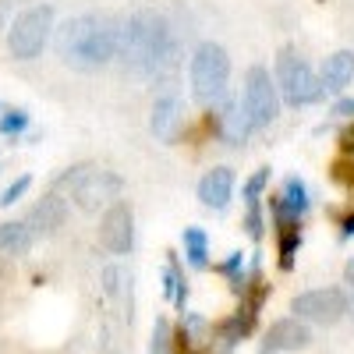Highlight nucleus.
I'll return each instance as SVG.
<instances>
[{
    "label": "nucleus",
    "instance_id": "nucleus-1",
    "mask_svg": "<svg viewBox=\"0 0 354 354\" xmlns=\"http://www.w3.org/2000/svg\"><path fill=\"white\" fill-rule=\"evenodd\" d=\"M117 61L138 78H163L177 64V36H174L170 21L153 8L131 11L121 21Z\"/></svg>",
    "mask_w": 354,
    "mask_h": 354
},
{
    "label": "nucleus",
    "instance_id": "nucleus-2",
    "mask_svg": "<svg viewBox=\"0 0 354 354\" xmlns=\"http://www.w3.org/2000/svg\"><path fill=\"white\" fill-rule=\"evenodd\" d=\"M57 53L61 61L75 71H103L106 64L117 61V43H121V21H113L106 15L85 11L68 18L64 25H57Z\"/></svg>",
    "mask_w": 354,
    "mask_h": 354
},
{
    "label": "nucleus",
    "instance_id": "nucleus-3",
    "mask_svg": "<svg viewBox=\"0 0 354 354\" xmlns=\"http://www.w3.org/2000/svg\"><path fill=\"white\" fill-rule=\"evenodd\" d=\"M188 82H192L195 103L220 106L227 100V85H230V53L213 39L198 43L188 61Z\"/></svg>",
    "mask_w": 354,
    "mask_h": 354
},
{
    "label": "nucleus",
    "instance_id": "nucleus-4",
    "mask_svg": "<svg viewBox=\"0 0 354 354\" xmlns=\"http://www.w3.org/2000/svg\"><path fill=\"white\" fill-rule=\"evenodd\" d=\"M57 11L53 4H32L21 15L11 18L8 25V50L15 61H36V57L46 50L50 36L57 32Z\"/></svg>",
    "mask_w": 354,
    "mask_h": 354
},
{
    "label": "nucleus",
    "instance_id": "nucleus-5",
    "mask_svg": "<svg viewBox=\"0 0 354 354\" xmlns=\"http://www.w3.org/2000/svg\"><path fill=\"white\" fill-rule=\"evenodd\" d=\"M273 78H277V88H280V100L290 103V106H308V103L322 100L319 75L312 71V64L294 46H283L277 53V75Z\"/></svg>",
    "mask_w": 354,
    "mask_h": 354
},
{
    "label": "nucleus",
    "instance_id": "nucleus-6",
    "mask_svg": "<svg viewBox=\"0 0 354 354\" xmlns=\"http://www.w3.org/2000/svg\"><path fill=\"white\" fill-rule=\"evenodd\" d=\"M121 192H124V177L121 174H113L106 167H82L78 174V181L71 185L68 198L78 205L82 213H106L113 202H121Z\"/></svg>",
    "mask_w": 354,
    "mask_h": 354
},
{
    "label": "nucleus",
    "instance_id": "nucleus-7",
    "mask_svg": "<svg viewBox=\"0 0 354 354\" xmlns=\"http://www.w3.org/2000/svg\"><path fill=\"white\" fill-rule=\"evenodd\" d=\"M241 103H245V113L255 131L270 128L277 117H280V88H277V78L270 75V68L262 64H252L248 75H245V93H241Z\"/></svg>",
    "mask_w": 354,
    "mask_h": 354
},
{
    "label": "nucleus",
    "instance_id": "nucleus-8",
    "mask_svg": "<svg viewBox=\"0 0 354 354\" xmlns=\"http://www.w3.org/2000/svg\"><path fill=\"white\" fill-rule=\"evenodd\" d=\"M294 319L308 322V326H337L347 315V294L340 287H315V290H301L290 301Z\"/></svg>",
    "mask_w": 354,
    "mask_h": 354
},
{
    "label": "nucleus",
    "instance_id": "nucleus-9",
    "mask_svg": "<svg viewBox=\"0 0 354 354\" xmlns=\"http://www.w3.org/2000/svg\"><path fill=\"white\" fill-rule=\"evenodd\" d=\"M100 245L110 255H131L135 248V213L128 202H113L100 216Z\"/></svg>",
    "mask_w": 354,
    "mask_h": 354
},
{
    "label": "nucleus",
    "instance_id": "nucleus-10",
    "mask_svg": "<svg viewBox=\"0 0 354 354\" xmlns=\"http://www.w3.org/2000/svg\"><path fill=\"white\" fill-rule=\"evenodd\" d=\"M181 128H185V100L177 93H160L156 103H153V113H149L153 138L163 142V145H177Z\"/></svg>",
    "mask_w": 354,
    "mask_h": 354
},
{
    "label": "nucleus",
    "instance_id": "nucleus-11",
    "mask_svg": "<svg viewBox=\"0 0 354 354\" xmlns=\"http://www.w3.org/2000/svg\"><path fill=\"white\" fill-rule=\"evenodd\" d=\"M308 344H312V326L287 315L270 322V330L262 337V354H294V351H305Z\"/></svg>",
    "mask_w": 354,
    "mask_h": 354
},
{
    "label": "nucleus",
    "instance_id": "nucleus-12",
    "mask_svg": "<svg viewBox=\"0 0 354 354\" xmlns=\"http://www.w3.org/2000/svg\"><path fill=\"white\" fill-rule=\"evenodd\" d=\"M68 213H71L68 195H61V192H46V195L32 205V213L25 216V223L32 227L36 238H50V234H57V230L68 223Z\"/></svg>",
    "mask_w": 354,
    "mask_h": 354
},
{
    "label": "nucleus",
    "instance_id": "nucleus-13",
    "mask_svg": "<svg viewBox=\"0 0 354 354\" xmlns=\"http://www.w3.org/2000/svg\"><path fill=\"white\" fill-rule=\"evenodd\" d=\"M234 185H238V177H234L230 167L205 170L202 181H198V202L205 205V209H213V213H223L230 205V198H234Z\"/></svg>",
    "mask_w": 354,
    "mask_h": 354
},
{
    "label": "nucleus",
    "instance_id": "nucleus-14",
    "mask_svg": "<svg viewBox=\"0 0 354 354\" xmlns=\"http://www.w3.org/2000/svg\"><path fill=\"white\" fill-rule=\"evenodd\" d=\"M223 145H230V149H241V145L252 138V121L245 113V103L241 100H223L220 103V124H216Z\"/></svg>",
    "mask_w": 354,
    "mask_h": 354
},
{
    "label": "nucleus",
    "instance_id": "nucleus-15",
    "mask_svg": "<svg viewBox=\"0 0 354 354\" xmlns=\"http://www.w3.org/2000/svg\"><path fill=\"white\" fill-rule=\"evenodd\" d=\"M319 82H322V96H326V93H344V88L354 82V50L330 53L326 61H322Z\"/></svg>",
    "mask_w": 354,
    "mask_h": 354
},
{
    "label": "nucleus",
    "instance_id": "nucleus-16",
    "mask_svg": "<svg viewBox=\"0 0 354 354\" xmlns=\"http://www.w3.org/2000/svg\"><path fill=\"white\" fill-rule=\"evenodd\" d=\"M36 245V234L25 220H4L0 223V252L4 255H25Z\"/></svg>",
    "mask_w": 354,
    "mask_h": 354
},
{
    "label": "nucleus",
    "instance_id": "nucleus-17",
    "mask_svg": "<svg viewBox=\"0 0 354 354\" xmlns=\"http://www.w3.org/2000/svg\"><path fill=\"white\" fill-rule=\"evenodd\" d=\"M181 241H185V255L192 262V270H205L209 266V234L202 227H185Z\"/></svg>",
    "mask_w": 354,
    "mask_h": 354
},
{
    "label": "nucleus",
    "instance_id": "nucleus-18",
    "mask_svg": "<svg viewBox=\"0 0 354 354\" xmlns=\"http://www.w3.org/2000/svg\"><path fill=\"white\" fill-rule=\"evenodd\" d=\"M301 248V230L298 227H283L280 230V270L290 273L294 270V255Z\"/></svg>",
    "mask_w": 354,
    "mask_h": 354
},
{
    "label": "nucleus",
    "instance_id": "nucleus-19",
    "mask_svg": "<svg viewBox=\"0 0 354 354\" xmlns=\"http://www.w3.org/2000/svg\"><path fill=\"white\" fill-rule=\"evenodd\" d=\"M28 128V110H21V106H11V110H4V117H0V135H21Z\"/></svg>",
    "mask_w": 354,
    "mask_h": 354
},
{
    "label": "nucleus",
    "instance_id": "nucleus-20",
    "mask_svg": "<svg viewBox=\"0 0 354 354\" xmlns=\"http://www.w3.org/2000/svg\"><path fill=\"white\" fill-rule=\"evenodd\" d=\"M266 185H270V167H259L248 181H245V188H241V195H245V205L248 202H262V192H266Z\"/></svg>",
    "mask_w": 354,
    "mask_h": 354
},
{
    "label": "nucleus",
    "instance_id": "nucleus-21",
    "mask_svg": "<svg viewBox=\"0 0 354 354\" xmlns=\"http://www.w3.org/2000/svg\"><path fill=\"white\" fill-rule=\"evenodd\" d=\"M149 354H174V330H170V322H167V319H156Z\"/></svg>",
    "mask_w": 354,
    "mask_h": 354
},
{
    "label": "nucleus",
    "instance_id": "nucleus-22",
    "mask_svg": "<svg viewBox=\"0 0 354 354\" xmlns=\"http://www.w3.org/2000/svg\"><path fill=\"white\" fill-rule=\"evenodd\" d=\"M28 185H32V177H28V174H21L18 181H11L4 192H0V205H4V209H11V205H15V202H18V198L28 192Z\"/></svg>",
    "mask_w": 354,
    "mask_h": 354
},
{
    "label": "nucleus",
    "instance_id": "nucleus-23",
    "mask_svg": "<svg viewBox=\"0 0 354 354\" xmlns=\"http://www.w3.org/2000/svg\"><path fill=\"white\" fill-rule=\"evenodd\" d=\"M245 230H248V238H262V230H266V220H262V202H248V213H245Z\"/></svg>",
    "mask_w": 354,
    "mask_h": 354
},
{
    "label": "nucleus",
    "instance_id": "nucleus-24",
    "mask_svg": "<svg viewBox=\"0 0 354 354\" xmlns=\"http://www.w3.org/2000/svg\"><path fill=\"white\" fill-rule=\"evenodd\" d=\"M121 277H124L121 266H106V270H103V290L106 294H117V280H121Z\"/></svg>",
    "mask_w": 354,
    "mask_h": 354
},
{
    "label": "nucleus",
    "instance_id": "nucleus-25",
    "mask_svg": "<svg viewBox=\"0 0 354 354\" xmlns=\"http://www.w3.org/2000/svg\"><path fill=\"white\" fill-rule=\"evenodd\" d=\"M330 113H333V117H354V96H340Z\"/></svg>",
    "mask_w": 354,
    "mask_h": 354
},
{
    "label": "nucleus",
    "instance_id": "nucleus-26",
    "mask_svg": "<svg viewBox=\"0 0 354 354\" xmlns=\"http://www.w3.org/2000/svg\"><path fill=\"white\" fill-rule=\"evenodd\" d=\"M344 280H347V287H351V294H347V315L354 319V259L347 262V270H344Z\"/></svg>",
    "mask_w": 354,
    "mask_h": 354
},
{
    "label": "nucleus",
    "instance_id": "nucleus-27",
    "mask_svg": "<svg viewBox=\"0 0 354 354\" xmlns=\"http://www.w3.org/2000/svg\"><path fill=\"white\" fill-rule=\"evenodd\" d=\"M340 234H344V238H354V213L344 220V230H340Z\"/></svg>",
    "mask_w": 354,
    "mask_h": 354
},
{
    "label": "nucleus",
    "instance_id": "nucleus-28",
    "mask_svg": "<svg viewBox=\"0 0 354 354\" xmlns=\"http://www.w3.org/2000/svg\"><path fill=\"white\" fill-rule=\"evenodd\" d=\"M344 142H347V145H354V128H351V131L344 135Z\"/></svg>",
    "mask_w": 354,
    "mask_h": 354
},
{
    "label": "nucleus",
    "instance_id": "nucleus-29",
    "mask_svg": "<svg viewBox=\"0 0 354 354\" xmlns=\"http://www.w3.org/2000/svg\"><path fill=\"white\" fill-rule=\"evenodd\" d=\"M0 280H4V262H0Z\"/></svg>",
    "mask_w": 354,
    "mask_h": 354
}]
</instances>
